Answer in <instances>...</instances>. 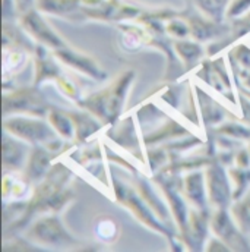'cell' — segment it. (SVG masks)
<instances>
[{
    "label": "cell",
    "instance_id": "6da1fadb",
    "mask_svg": "<svg viewBox=\"0 0 250 252\" xmlns=\"http://www.w3.org/2000/svg\"><path fill=\"white\" fill-rule=\"evenodd\" d=\"M133 79L135 72L126 70L120 73V76L116 78L107 88H103L101 91L89 97L81 98L78 101V106L91 112L104 125H114L123 110L126 95L130 90V84Z\"/></svg>",
    "mask_w": 250,
    "mask_h": 252
},
{
    "label": "cell",
    "instance_id": "7a4b0ae2",
    "mask_svg": "<svg viewBox=\"0 0 250 252\" xmlns=\"http://www.w3.org/2000/svg\"><path fill=\"white\" fill-rule=\"evenodd\" d=\"M3 129L29 145H44L56 153L60 151L63 147V141L59 138V133L55 130V127L50 125V122L41 121L38 118L35 119V116H6Z\"/></svg>",
    "mask_w": 250,
    "mask_h": 252
},
{
    "label": "cell",
    "instance_id": "3957f363",
    "mask_svg": "<svg viewBox=\"0 0 250 252\" xmlns=\"http://www.w3.org/2000/svg\"><path fill=\"white\" fill-rule=\"evenodd\" d=\"M25 236L34 244L50 247V248H75L79 242L66 230L57 213L44 214L34 221V224L27 230Z\"/></svg>",
    "mask_w": 250,
    "mask_h": 252
},
{
    "label": "cell",
    "instance_id": "277c9868",
    "mask_svg": "<svg viewBox=\"0 0 250 252\" xmlns=\"http://www.w3.org/2000/svg\"><path fill=\"white\" fill-rule=\"evenodd\" d=\"M50 106L44 95L38 91V87H27L12 91L10 94L4 93L3 95V115L9 113H24L27 116L44 118L50 112Z\"/></svg>",
    "mask_w": 250,
    "mask_h": 252
},
{
    "label": "cell",
    "instance_id": "5b68a950",
    "mask_svg": "<svg viewBox=\"0 0 250 252\" xmlns=\"http://www.w3.org/2000/svg\"><path fill=\"white\" fill-rule=\"evenodd\" d=\"M113 189L116 193V198L126 205L127 208H130V211L138 217L139 221H142L145 226H148L149 229H154L155 232L166 235L170 241L174 238L173 230L167 229L154 214V210L148 205V202L142 198V195L139 196L136 190H133L132 188L123 185L122 182L113 179Z\"/></svg>",
    "mask_w": 250,
    "mask_h": 252
},
{
    "label": "cell",
    "instance_id": "8992f818",
    "mask_svg": "<svg viewBox=\"0 0 250 252\" xmlns=\"http://www.w3.org/2000/svg\"><path fill=\"white\" fill-rule=\"evenodd\" d=\"M206 188L209 205L217 208H230L234 202L233 188L228 172H225L224 164L220 161L218 156L206 166Z\"/></svg>",
    "mask_w": 250,
    "mask_h": 252
},
{
    "label": "cell",
    "instance_id": "52a82bcc",
    "mask_svg": "<svg viewBox=\"0 0 250 252\" xmlns=\"http://www.w3.org/2000/svg\"><path fill=\"white\" fill-rule=\"evenodd\" d=\"M18 19H19V25L22 27V30L31 38H34L37 41V44H43L47 49H50L52 52L67 46L63 41L62 37L44 19L43 13L37 7H32L31 10L22 13Z\"/></svg>",
    "mask_w": 250,
    "mask_h": 252
},
{
    "label": "cell",
    "instance_id": "ba28073f",
    "mask_svg": "<svg viewBox=\"0 0 250 252\" xmlns=\"http://www.w3.org/2000/svg\"><path fill=\"white\" fill-rule=\"evenodd\" d=\"M211 230L217 238H220L230 250L236 251H250L246 235L240 230L234 221L230 208H217L211 216Z\"/></svg>",
    "mask_w": 250,
    "mask_h": 252
},
{
    "label": "cell",
    "instance_id": "9c48e42d",
    "mask_svg": "<svg viewBox=\"0 0 250 252\" xmlns=\"http://www.w3.org/2000/svg\"><path fill=\"white\" fill-rule=\"evenodd\" d=\"M55 157L56 151H52L44 145H34V148H31L27 164L22 170L24 179L31 185L40 184L53 167Z\"/></svg>",
    "mask_w": 250,
    "mask_h": 252
},
{
    "label": "cell",
    "instance_id": "30bf717a",
    "mask_svg": "<svg viewBox=\"0 0 250 252\" xmlns=\"http://www.w3.org/2000/svg\"><path fill=\"white\" fill-rule=\"evenodd\" d=\"M29 144L7 133H3V172L15 173L24 170L27 160L29 157Z\"/></svg>",
    "mask_w": 250,
    "mask_h": 252
},
{
    "label": "cell",
    "instance_id": "8fae6325",
    "mask_svg": "<svg viewBox=\"0 0 250 252\" xmlns=\"http://www.w3.org/2000/svg\"><path fill=\"white\" fill-rule=\"evenodd\" d=\"M55 55V58L57 61H60L64 64L70 66L72 69L89 76V78H94L97 81H103L107 78V72H104L100 64L95 62L92 58L86 56V55H82L76 50H72L69 49L67 46L62 47V49H56L52 52Z\"/></svg>",
    "mask_w": 250,
    "mask_h": 252
},
{
    "label": "cell",
    "instance_id": "7c38bea8",
    "mask_svg": "<svg viewBox=\"0 0 250 252\" xmlns=\"http://www.w3.org/2000/svg\"><path fill=\"white\" fill-rule=\"evenodd\" d=\"M183 16L186 18L190 27V37L196 41H208L218 38L227 32L231 31V27L224 25V22H217L203 13H190L183 12Z\"/></svg>",
    "mask_w": 250,
    "mask_h": 252
},
{
    "label": "cell",
    "instance_id": "4fadbf2b",
    "mask_svg": "<svg viewBox=\"0 0 250 252\" xmlns=\"http://www.w3.org/2000/svg\"><path fill=\"white\" fill-rule=\"evenodd\" d=\"M182 190L185 192V198L188 199L193 208L200 211H209V198H208V188L206 179L202 172L192 170L183 179Z\"/></svg>",
    "mask_w": 250,
    "mask_h": 252
},
{
    "label": "cell",
    "instance_id": "5bb4252c",
    "mask_svg": "<svg viewBox=\"0 0 250 252\" xmlns=\"http://www.w3.org/2000/svg\"><path fill=\"white\" fill-rule=\"evenodd\" d=\"M35 52V81L34 85H41L46 81H56L63 73L56 63L55 55L50 56L47 53V47L43 44H37L34 47Z\"/></svg>",
    "mask_w": 250,
    "mask_h": 252
},
{
    "label": "cell",
    "instance_id": "9a60e30c",
    "mask_svg": "<svg viewBox=\"0 0 250 252\" xmlns=\"http://www.w3.org/2000/svg\"><path fill=\"white\" fill-rule=\"evenodd\" d=\"M75 125V141L78 144L88 142L97 132L103 129L104 124L91 112H67Z\"/></svg>",
    "mask_w": 250,
    "mask_h": 252
},
{
    "label": "cell",
    "instance_id": "2e32d148",
    "mask_svg": "<svg viewBox=\"0 0 250 252\" xmlns=\"http://www.w3.org/2000/svg\"><path fill=\"white\" fill-rule=\"evenodd\" d=\"M35 7L41 13L55 15V16H63L70 18L76 13H81L82 0H37Z\"/></svg>",
    "mask_w": 250,
    "mask_h": 252
},
{
    "label": "cell",
    "instance_id": "e0dca14e",
    "mask_svg": "<svg viewBox=\"0 0 250 252\" xmlns=\"http://www.w3.org/2000/svg\"><path fill=\"white\" fill-rule=\"evenodd\" d=\"M173 47H174L176 55L182 59V62L186 64V69L196 67L199 62H202L203 49L199 43L183 38V40H176Z\"/></svg>",
    "mask_w": 250,
    "mask_h": 252
},
{
    "label": "cell",
    "instance_id": "ac0fdd59",
    "mask_svg": "<svg viewBox=\"0 0 250 252\" xmlns=\"http://www.w3.org/2000/svg\"><path fill=\"white\" fill-rule=\"evenodd\" d=\"M27 49L18 46H3V72L10 76L12 73L21 70L28 61Z\"/></svg>",
    "mask_w": 250,
    "mask_h": 252
},
{
    "label": "cell",
    "instance_id": "d6986e66",
    "mask_svg": "<svg viewBox=\"0 0 250 252\" xmlns=\"http://www.w3.org/2000/svg\"><path fill=\"white\" fill-rule=\"evenodd\" d=\"M230 213L240 230L246 236H250V189L242 198L236 199L231 204Z\"/></svg>",
    "mask_w": 250,
    "mask_h": 252
},
{
    "label": "cell",
    "instance_id": "ffe728a7",
    "mask_svg": "<svg viewBox=\"0 0 250 252\" xmlns=\"http://www.w3.org/2000/svg\"><path fill=\"white\" fill-rule=\"evenodd\" d=\"M31 184H28L24 176L15 178L13 173H4L3 176V198L4 201L10 196V201H22L27 198Z\"/></svg>",
    "mask_w": 250,
    "mask_h": 252
},
{
    "label": "cell",
    "instance_id": "44dd1931",
    "mask_svg": "<svg viewBox=\"0 0 250 252\" xmlns=\"http://www.w3.org/2000/svg\"><path fill=\"white\" fill-rule=\"evenodd\" d=\"M46 118L50 122V125L55 127V130L60 135V138H63V139H73L75 138V125H73V121L67 112H62V110L52 107Z\"/></svg>",
    "mask_w": 250,
    "mask_h": 252
},
{
    "label": "cell",
    "instance_id": "7402d4cb",
    "mask_svg": "<svg viewBox=\"0 0 250 252\" xmlns=\"http://www.w3.org/2000/svg\"><path fill=\"white\" fill-rule=\"evenodd\" d=\"M193 3L205 16L217 22H224L231 0H193Z\"/></svg>",
    "mask_w": 250,
    "mask_h": 252
},
{
    "label": "cell",
    "instance_id": "603a6c76",
    "mask_svg": "<svg viewBox=\"0 0 250 252\" xmlns=\"http://www.w3.org/2000/svg\"><path fill=\"white\" fill-rule=\"evenodd\" d=\"M186 135V129L182 125H179L177 122L174 121H170L166 126H163L161 129L155 130V132H151L149 135H145L143 136V144L146 147H154L166 139H170V138H177V136H183Z\"/></svg>",
    "mask_w": 250,
    "mask_h": 252
},
{
    "label": "cell",
    "instance_id": "cb8c5ba5",
    "mask_svg": "<svg viewBox=\"0 0 250 252\" xmlns=\"http://www.w3.org/2000/svg\"><path fill=\"white\" fill-rule=\"evenodd\" d=\"M196 94H197V101L200 104L202 119L205 121V124H211V125L222 124V119H224L222 110L224 109L221 106H218L214 100H211L208 95H206V100H203V95L199 88H196Z\"/></svg>",
    "mask_w": 250,
    "mask_h": 252
},
{
    "label": "cell",
    "instance_id": "d4e9b609",
    "mask_svg": "<svg viewBox=\"0 0 250 252\" xmlns=\"http://www.w3.org/2000/svg\"><path fill=\"white\" fill-rule=\"evenodd\" d=\"M230 179L233 182V199L242 198L250 188V167H231L228 169Z\"/></svg>",
    "mask_w": 250,
    "mask_h": 252
},
{
    "label": "cell",
    "instance_id": "484cf974",
    "mask_svg": "<svg viewBox=\"0 0 250 252\" xmlns=\"http://www.w3.org/2000/svg\"><path fill=\"white\" fill-rule=\"evenodd\" d=\"M116 136L114 135H109L110 139H113L116 144H119L120 147L127 148V150H133V148H138L139 145V139L136 136V132H135V126L132 119L125 121V124L120 126L119 129H116Z\"/></svg>",
    "mask_w": 250,
    "mask_h": 252
},
{
    "label": "cell",
    "instance_id": "4316f807",
    "mask_svg": "<svg viewBox=\"0 0 250 252\" xmlns=\"http://www.w3.org/2000/svg\"><path fill=\"white\" fill-rule=\"evenodd\" d=\"M138 185H139V193H140L142 198L148 202V205L154 210V213H155L158 217H163V219L166 220V219H167V211H166V208H164V204L152 193L149 184H148L146 181L140 179V182H138Z\"/></svg>",
    "mask_w": 250,
    "mask_h": 252
},
{
    "label": "cell",
    "instance_id": "83f0119b",
    "mask_svg": "<svg viewBox=\"0 0 250 252\" xmlns=\"http://www.w3.org/2000/svg\"><path fill=\"white\" fill-rule=\"evenodd\" d=\"M117 224L110 220V219H106V220H101L97 227H95V235L97 238L101 241V242H106V244H111L116 241L117 238Z\"/></svg>",
    "mask_w": 250,
    "mask_h": 252
},
{
    "label": "cell",
    "instance_id": "f1b7e54d",
    "mask_svg": "<svg viewBox=\"0 0 250 252\" xmlns=\"http://www.w3.org/2000/svg\"><path fill=\"white\" fill-rule=\"evenodd\" d=\"M218 133L224 135V136H230V138H236V139H246L250 141V127L242 125L239 122H228L224 124L217 129Z\"/></svg>",
    "mask_w": 250,
    "mask_h": 252
},
{
    "label": "cell",
    "instance_id": "f546056e",
    "mask_svg": "<svg viewBox=\"0 0 250 252\" xmlns=\"http://www.w3.org/2000/svg\"><path fill=\"white\" fill-rule=\"evenodd\" d=\"M231 62L239 64L243 70H250V49L245 44H239L230 52Z\"/></svg>",
    "mask_w": 250,
    "mask_h": 252
},
{
    "label": "cell",
    "instance_id": "4dcf8cb0",
    "mask_svg": "<svg viewBox=\"0 0 250 252\" xmlns=\"http://www.w3.org/2000/svg\"><path fill=\"white\" fill-rule=\"evenodd\" d=\"M250 32V10L248 13H245L243 16H240V18H237V19H234L233 21V24H231V34H233V37H231V40L233 41H236V40H239V38H242V37H245L246 34H249Z\"/></svg>",
    "mask_w": 250,
    "mask_h": 252
},
{
    "label": "cell",
    "instance_id": "1f68e13d",
    "mask_svg": "<svg viewBox=\"0 0 250 252\" xmlns=\"http://www.w3.org/2000/svg\"><path fill=\"white\" fill-rule=\"evenodd\" d=\"M250 10V0H231L228 9H227V15L225 19H237L240 16H243L245 13H248Z\"/></svg>",
    "mask_w": 250,
    "mask_h": 252
},
{
    "label": "cell",
    "instance_id": "d6a6232c",
    "mask_svg": "<svg viewBox=\"0 0 250 252\" xmlns=\"http://www.w3.org/2000/svg\"><path fill=\"white\" fill-rule=\"evenodd\" d=\"M56 82H57V88H60V91H62L63 94L66 95V97H69V98H72L73 101H79V90H78V87L69 79V78H66L64 75H62L60 78H57L56 79Z\"/></svg>",
    "mask_w": 250,
    "mask_h": 252
},
{
    "label": "cell",
    "instance_id": "836d02e7",
    "mask_svg": "<svg viewBox=\"0 0 250 252\" xmlns=\"http://www.w3.org/2000/svg\"><path fill=\"white\" fill-rule=\"evenodd\" d=\"M234 161H236V166L239 167H250V153L248 148H243L240 150L236 157H234Z\"/></svg>",
    "mask_w": 250,
    "mask_h": 252
},
{
    "label": "cell",
    "instance_id": "e575fe53",
    "mask_svg": "<svg viewBox=\"0 0 250 252\" xmlns=\"http://www.w3.org/2000/svg\"><path fill=\"white\" fill-rule=\"evenodd\" d=\"M205 250L206 251H231L220 238H212V239H209L208 241V245L205 247Z\"/></svg>",
    "mask_w": 250,
    "mask_h": 252
},
{
    "label": "cell",
    "instance_id": "d590c367",
    "mask_svg": "<svg viewBox=\"0 0 250 252\" xmlns=\"http://www.w3.org/2000/svg\"><path fill=\"white\" fill-rule=\"evenodd\" d=\"M35 1L37 0H15L16 3V9H18V15L21 16L22 13L31 10L32 7H35Z\"/></svg>",
    "mask_w": 250,
    "mask_h": 252
},
{
    "label": "cell",
    "instance_id": "8d00e7d4",
    "mask_svg": "<svg viewBox=\"0 0 250 252\" xmlns=\"http://www.w3.org/2000/svg\"><path fill=\"white\" fill-rule=\"evenodd\" d=\"M240 104L243 110V119L250 124V98H245V95H240Z\"/></svg>",
    "mask_w": 250,
    "mask_h": 252
},
{
    "label": "cell",
    "instance_id": "74e56055",
    "mask_svg": "<svg viewBox=\"0 0 250 252\" xmlns=\"http://www.w3.org/2000/svg\"><path fill=\"white\" fill-rule=\"evenodd\" d=\"M248 150H249V153H250V142H249V148H248Z\"/></svg>",
    "mask_w": 250,
    "mask_h": 252
}]
</instances>
